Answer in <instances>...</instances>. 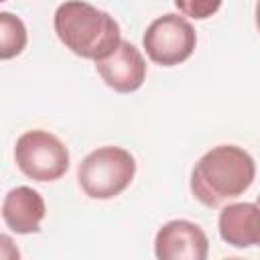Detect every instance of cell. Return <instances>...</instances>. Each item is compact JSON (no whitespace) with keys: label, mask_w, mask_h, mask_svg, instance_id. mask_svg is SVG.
Returning <instances> with one entry per match:
<instances>
[{"label":"cell","mask_w":260,"mask_h":260,"mask_svg":"<svg viewBox=\"0 0 260 260\" xmlns=\"http://www.w3.org/2000/svg\"><path fill=\"white\" fill-rule=\"evenodd\" d=\"M256 177L254 158L236 144H219L205 152L191 171V193L205 207L244 195Z\"/></svg>","instance_id":"obj_1"},{"label":"cell","mask_w":260,"mask_h":260,"mask_svg":"<svg viewBox=\"0 0 260 260\" xmlns=\"http://www.w3.org/2000/svg\"><path fill=\"white\" fill-rule=\"evenodd\" d=\"M59 41L77 57L100 61L120 45V26L108 12L83 2L67 0L53 16Z\"/></svg>","instance_id":"obj_2"},{"label":"cell","mask_w":260,"mask_h":260,"mask_svg":"<svg viewBox=\"0 0 260 260\" xmlns=\"http://www.w3.org/2000/svg\"><path fill=\"white\" fill-rule=\"evenodd\" d=\"M136 175L134 156L120 146H102L91 150L77 169V181L91 199H114L128 189Z\"/></svg>","instance_id":"obj_3"},{"label":"cell","mask_w":260,"mask_h":260,"mask_svg":"<svg viewBox=\"0 0 260 260\" xmlns=\"http://www.w3.org/2000/svg\"><path fill=\"white\" fill-rule=\"evenodd\" d=\"M14 160L20 173L32 181H57L69 169V150L55 134L28 130L16 140Z\"/></svg>","instance_id":"obj_4"},{"label":"cell","mask_w":260,"mask_h":260,"mask_svg":"<svg viewBox=\"0 0 260 260\" xmlns=\"http://www.w3.org/2000/svg\"><path fill=\"white\" fill-rule=\"evenodd\" d=\"M142 45L152 63L173 67L193 55L197 35L187 18L179 14H162L146 26Z\"/></svg>","instance_id":"obj_5"},{"label":"cell","mask_w":260,"mask_h":260,"mask_svg":"<svg viewBox=\"0 0 260 260\" xmlns=\"http://www.w3.org/2000/svg\"><path fill=\"white\" fill-rule=\"evenodd\" d=\"M154 254L158 260H205L209 254V240L197 223L173 219L156 232Z\"/></svg>","instance_id":"obj_6"},{"label":"cell","mask_w":260,"mask_h":260,"mask_svg":"<svg viewBox=\"0 0 260 260\" xmlns=\"http://www.w3.org/2000/svg\"><path fill=\"white\" fill-rule=\"evenodd\" d=\"M95 71L108 87L120 93L136 91L146 79V61L142 53L128 41L120 45L104 59L95 61Z\"/></svg>","instance_id":"obj_7"},{"label":"cell","mask_w":260,"mask_h":260,"mask_svg":"<svg viewBox=\"0 0 260 260\" xmlns=\"http://www.w3.org/2000/svg\"><path fill=\"white\" fill-rule=\"evenodd\" d=\"M45 199L32 187L20 185L6 193L2 201V219L14 234H37L45 219Z\"/></svg>","instance_id":"obj_8"},{"label":"cell","mask_w":260,"mask_h":260,"mask_svg":"<svg viewBox=\"0 0 260 260\" xmlns=\"http://www.w3.org/2000/svg\"><path fill=\"white\" fill-rule=\"evenodd\" d=\"M219 238L234 248L260 246V205L228 203L217 219Z\"/></svg>","instance_id":"obj_9"},{"label":"cell","mask_w":260,"mask_h":260,"mask_svg":"<svg viewBox=\"0 0 260 260\" xmlns=\"http://www.w3.org/2000/svg\"><path fill=\"white\" fill-rule=\"evenodd\" d=\"M24 47H26L24 22L10 12H2L0 14V57L12 59L20 55Z\"/></svg>","instance_id":"obj_10"},{"label":"cell","mask_w":260,"mask_h":260,"mask_svg":"<svg viewBox=\"0 0 260 260\" xmlns=\"http://www.w3.org/2000/svg\"><path fill=\"white\" fill-rule=\"evenodd\" d=\"M173 2L181 14L195 20H205L219 10L223 0H173Z\"/></svg>","instance_id":"obj_11"},{"label":"cell","mask_w":260,"mask_h":260,"mask_svg":"<svg viewBox=\"0 0 260 260\" xmlns=\"http://www.w3.org/2000/svg\"><path fill=\"white\" fill-rule=\"evenodd\" d=\"M256 26H258V30H260V0L256 2Z\"/></svg>","instance_id":"obj_12"},{"label":"cell","mask_w":260,"mask_h":260,"mask_svg":"<svg viewBox=\"0 0 260 260\" xmlns=\"http://www.w3.org/2000/svg\"><path fill=\"white\" fill-rule=\"evenodd\" d=\"M256 203H258V205H260V195H258V197H256Z\"/></svg>","instance_id":"obj_13"}]
</instances>
